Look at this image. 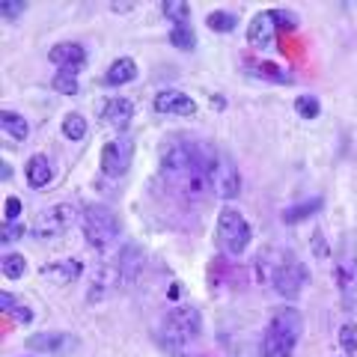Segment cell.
I'll return each instance as SVG.
<instances>
[{
	"mask_svg": "<svg viewBox=\"0 0 357 357\" xmlns=\"http://www.w3.org/2000/svg\"><path fill=\"white\" fill-rule=\"evenodd\" d=\"M161 173L185 197H194L199 188H208L203 161H199V143L167 140L161 146Z\"/></svg>",
	"mask_w": 357,
	"mask_h": 357,
	"instance_id": "obj_1",
	"label": "cell"
},
{
	"mask_svg": "<svg viewBox=\"0 0 357 357\" xmlns=\"http://www.w3.org/2000/svg\"><path fill=\"white\" fill-rule=\"evenodd\" d=\"M199 161H203L206 185L215 191V197L236 199L241 194V173L236 161H232V155L211 146V143H199Z\"/></svg>",
	"mask_w": 357,
	"mask_h": 357,
	"instance_id": "obj_2",
	"label": "cell"
},
{
	"mask_svg": "<svg viewBox=\"0 0 357 357\" xmlns=\"http://www.w3.org/2000/svg\"><path fill=\"white\" fill-rule=\"evenodd\" d=\"M199 333H203V316L197 307H176L161 321V342L170 351H182Z\"/></svg>",
	"mask_w": 357,
	"mask_h": 357,
	"instance_id": "obj_3",
	"label": "cell"
},
{
	"mask_svg": "<svg viewBox=\"0 0 357 357\" xmlns=\"http://www.w3.org/2000/svg\"><path fill=\"white\" fill-rule=\"evenodd\" d=\"M81 229H84V238L89 248L110 250L119 238V218L107 206L93 203L81 211Z\"/></svg>",
	"mask_w": 357,
	"mask_h": 357,
	"instance_id": "obj_4",
	"label": "cell"
},
{
	"mask_svg": "<svg viewBox=\"0 0 357 357\" xmlns=\"http://www.w3.org/2000/svg\"><path fill=\"white\" fill-rule=\"evenodd\" d=\"M250 238H253V229H250L248 218L232 206L220 208V215H218V244H220V250H227L229 256H241L250 248Z\"/></svg>",
	"mask_w": 357,
	"mask_h": 357,
	"instance_id": "obj_5",
	"label": "cell"
},
{
	"mask_svg": "<svg viewBox=\"0 0 357 357\" xmlns=\"http://www.w3.org/2000/svg\"><path fill=\"white\" fill-rule=\"evenodd\" d=\"M75 218H77V208L72 203L48 206V208H42L36 215L30 232H33V238H39V241H54V238H60L63 232H69Z\"/></svg>",
	"mask_w": 357,
	"mask_h": 357,
	"instance_id": "obj_6",
	"label": "cell"
},
{
	"mask_svg": "<svg viewBox=\"0 0 357 357\" xmlns=\"http://www.w3.org/2000/svg\"><path fill=\"white\" fill-rule=\"evenodd\" d=\"M105 271L110 274V280H114L116 289H128L137 283V277L143 274V250L137 244H126L119 253L114 265H105Z\"/></svg>",
	"mask_w": 357,
	"mask_h": 357,
	"instance_id": "obj_7",
	"label": "cell"
},
{
	"mask_svg": "<svg viewBox=\"0 0 357 357\" xmlns=\"http://www.w3.org/2000/svg\"><path fill=\"white\" fill-rule=\"evenodd\" d=\"M131 158H134V140L128 134H119V137L107 140L102 146V173L110 178L126 176V170L131 167Z\"/></svg>",
	"mask_w": 357,
	"mask_h": 357,
	"instance_id": "obj_8",
	"label": "cell"
},
{
	"mask_svg": "<svg viewBox=\"0 0 357 357\" xmlns=\"http://www.w3.org/2000/svg\"><path fill=\"white\" fill-rule=\"evenodd\" d=\"M310 280V274H307V265L304 262H298L295 256H286L283 265L277 268V274H274V289H277V295H283V298H298L301 295V289L307 286Z\"/></svg>",
	"mask_w": 357,
	"mask_h": 357,
	"instance_id": "obj_9",
	"label": "cell"
},
{
	"mask_svg": "<svg viewBox=\"0 0 357 357\" xmlns=\"http://www.w3.org/2000/svg\"><path fill=\"white\" fill-rule=\"evenodd\" d=\"M27 349L39 351V354H72L77 349V337H72V333H63V331H42V333H33V337H27Z\"/></svg>",
	"mask_w": 357,
	"mask_h": 357,
	"instance_id": "obj_10",
	"label": "cell"
},
{
	"mask_svg": "<svg viewBox=\"0 0 357 357\" xmlns=\"http://www.w3.org/2000/svg\"><path fill=\"white\" fill-rule=\"evenodd\" d=\"M98 119L107 122L114 131H126L131 126V119H134V105L128 102V98H102L98 102Z\"/></svg>",
	"mask_w": 357,
	"mask_h": 357,
	"instance_id": "obj_11",
	"label": "cell"
},
{
	"mask_svg": "<svg viewBox=\"0 0 357 357\" xmlns=\"http://www.w3.org/2000/svg\"><path fill=\"white\" fill-rule=\"evenodd\" d=\"M271 333H280V337H289V340H301V333H304V312L295 310V307H277L271 312V321H268V328Z\"/></svg>",
	"mask_w": 357,
	"mask_h": 357,
	"instance_id": "obj_12",
	"label": "cell"
},
{
	"mask_svg": "<svg viewBox=\"0 0 357 357\" xmlns=\"http://www.w3.org/2000/svg\"><path fill=\"white\" fill-rule=\"evenodd\" d=\"M155 110L164 116H194L197 105L191 96L178 93V89H161V93L155 96Z\"/></svg>",
	"mask_w": 357,
	"mask_h": 357,
	"instance_id": "obj_13",
	"label": "cell"
},
{
	"mask_svg": "<svg viewBox=\"0 0 357 357\" xmlns=\"http://www.w3.org/2000/svg\"><path fill=\"white\" fill-rule=\"evenodd\" d=\"M337 286H340L345 310H351L354 298H357V253L342 256V259L337 262Z\"/></svg>",
	"mask_w": 357,
	"mask_h": 357,
	"instance_id": "obj_14",
	"label": "cell"
},
{
	"mask_svg": "<svg viewBox=\"0 0 357 357\" xmlns=\"http://www.w3.org/2000/svg\"><path fill=\"white\" fill-rule=\"evenodd\" d=\"M48 60L57 66V69H77L81 72L86 66V48L81 42H60L48 51Z\"/></svg>",
	"mask_w": 357,
	"mask_h": 357,
	"instance_id": "obj_15",
	"label": "cell"
},
{
	"mask_svg": "<svg viewBox=\"0 0 357 357\" xmlns=\"http://www.w3.org/2000/svg\"><path fill=\"white\" fill-rule=\"evenodd\" d=\"M84 274V262L81 259H54L48 265H42V280L54 283V286H66L77 280Z\"/></svg>",
	"mask_w": 357,
	"mask_h": 357,
	"instance_id": "obj_16",
	"label": "cell"
},
{
	"mask_svg": "<svg viewBox=\"0 0 357 357\" xmlns=\"http://www.w3.org/2000/svg\"><path fill=\"white\" fill-rule=\"evenodd\" d=\"M274 33H277V21H274V15H271V9H268V13L253 15L250 27H248V42H250V48H256V51L268 48V45H271V39H274Z\"/></svg>",
	"mask_w": 357,
	"mask_h": 357,
	"instance_id": "obj_17",
	"label": "cell"
},
{
	"mask_svg": "<svg viewBox=\"0 0 357 357\" xmlns=\"http://www.w3.org/2000/svg\"><path fill=\"white\" fill-rule=\"evenodd\" d=\"M24 176H27V185L33 188V191H42V188L51 185L54 170H51V164H48L45 155H33V158L27 161V167H24Z\"/></svg>",
	"mask_w": 357,
	"mask_h": 357,
	"instance_id": "obj_18",
	"label": "cell"
},
{
	"mask_svg": "<svg viewBox=\"0 0 357 357\" xmlns=\"http://www.w3.org/2000/svg\"><path fill=\"white\" fill-rule=\"evenodd\" d=\"M137 77V63L131 57H119L110 63V69L105 72V86H122V84H131Z\"/></svg>",
	"mask_w": 357,
	"mask_h": 357,
	"instance_id": "obj_19",
	"label": "cell"
},
{
	"mask_svg": "<svg viewBox=\"0 0 357 357\" xmlns=\"http://www.w3.org/2000/svg\"><path fill=\"white\" fill-rule=\"evenodd\" d=\"M295 340H289V337H280V333H271V331H265L262 333V357H292L295 354Z\"/></svg>",
	"mask_w": 357,
	"mask_h": 357,
	"instance_id": "obj_20",
	"label": "cell"
},
{
	"mask_svg": "<svg viewBox=\"0 0 357 357\" xmlns=\"http://www.w3.org/2000/svg\"><path fill=\"white\" fill-rule=\"evenodd\" d=\"M321 206H325V199H321V197H312V199H301V203L289 206V208L283 211V220H286V223H301V220L312 218V215H316V211H321Z\"/></svg>",
	"mask_w": 357,
	"mask_h": 357,
	"instance_id": "obj_21",
	"label": "cell"
},
{
	"mask_svg": "<svg viewBox=\"0 0 357 357\" xmlns=\"http://www.w3.org/2000/svg\"><path fill=\"white\" fill-rule=\"evenodd\" d=\"M0 126H3V131L13 140H27V134H30L27 119L21 114H15V110H0Z\"/></svg>",
	"mask_w": 357,
	"mask_h": 357,
	"instance_id": "obj_22",
	"label": "cell"
},
{
	"mask_svg": "<svg viewBox=\"0 0 357 357\" xmlns=\"http://www.w3.org/2000/svg\"><path fill=\"white\" fill-rule=\"evenodd\" d=\"M54 93H60V96H77L81 93V84H77V69H60L57 75H54Z\"/></svg>",
	"mask_w": 357,
	"mask_h": 357,
	"instance_id": "obj_23",
	"label": "cell"
},
{
	"mask_svg": "<svg viewBox=\"0 0 357 357\" xmlns=\"http://www.w3.org/2000/svg\"><path fill=\"white\" fill-rule=\"evenodd\" d=\"M206 24L215 30V33H232L238 27V15L229 13V9H215V13H208Z\"/></svg>",
	"mask_w": 357,
	"mask_h": 357,
	"instance_id": "obj_24",
	"label": "cell"
},
{
	"mask_svg": "<svg viewBox=\"0 0 357 357\" xmlns=\"http://www.w3.org/2000/svg\"><path fill=\"white\" fill-rule=\"evenodd\" d=\"M161 13L173 21V24H191V6L182 3V0H164Z\"/></svg>",
	"mask_w": 357,
	"mask_h": 357,
	"instance_id": "obj_25",
	"label": "cell"
},
{
	"mask_svg": "<svg viewBox=\"0 0 357 357\" xmlns=\"http://www.w3.org/2000/svg\"><path fill=\"white\" fill-rule=\"evenodd\" d=\"M170 42L176 45L178 51H194V48H197L194 27H191V24H173V30H170Z\"/></svg>",
	"mask_w": 357,
	"mask_h": 357,
	"instance_id": "obj_26",
	"label": "cell"
},
{
	"mask_svg": "<svg viewBox=\"0 0 357 357\" xmlns=\"http://www.w3.org/2000/svg\"><path fill=\"white\" fill-rule=\"evenodd\" d=\"M86 131H89V126H86V119L81 114H66L63 116V134L69 140H84Z\"/></svg>",
	"mask_w": 357,
	"mask_h": 357,
	"instance_id": "obj_27",
	"label": "cell"
},
{
	"mask_svg": "<svg viewBox=\"0 0 357 357\" xmlns=\"http://www.w3.org/2000/svg\"><path fill=\"white\" fill-rule=\"evenodd\" d=\"M295 114H298L301 119H316V116L321 114V102H319L316 96H310V93L298 96V98H295Z\"/></svg>",
	"mask_w": 357,
	"mask_h": 357,
	"instance_id": "obj_28",
	"label": "cell"
},
{
	"mask_svg": "<svg viewBox=\"0 0 357 357\" xmlns=\"http://www.w3.org/2000/svg\"><path fill=\"white\" fill-rule=\"evenodd\" d=\"M0 265H3V277H9V280H18V277H24V271H27V259L21 253H6L3 259H0Z\"/></svg>",
	"mask_w": 357,
	"mask_h": 357,
	"instance_id": "obj_29",
	"label": "cell"
},
{
	"mask_svg": "<svg viewBox=\"0 0 357 357\" xmlns=\"http://www.w3.org/2000/svg\"><path fill=\"white\" fill-rule=\"evenodd\" d=\"M248 72H250V75H259V77H271L274 84H289V75L280 72V69H277V66H271V63H248Z\"/></svg>",
	"mask_w": 357,
	"mask_h": 357,
	"instance_id": "obj_30",
	"label": "cell"
},
{
	"mask_svg": "<svg viewBox=\"0 0 357 357\" xmlns=\"http://www.w3.org/2000/svg\"><path fill=\"white\" fill-rule=\"evenodd\" d=\"M340 345L345 354H354L357 351V328L351 325V321H345V325L340 328Z\"/></svg>",
	"mask_w": 357,
	"mask_h": 357,
	"instance_id": "obj_31",
	"label": "cell"
},
{
	"mask_svg": "<svg viewBox=\"0 0 357 357\" xmlns=\"http://www.w3.org/2000/svg\"><path fill=\"white\" fill-rule=\"evenodd\" d=\"M310 250L316 259H328L331 256V248H328V241L325 236H321V229H312V238H310Z\"/></svg>",
	"mask_w": 357,
	"mask_h": 357,
	"instance_id": "obj_32",
	"label": "cell"
},
{
	"mask_svg": "<svg viewBox=\"0 0 357 357\" xmlns=\"http://www.w3.org/2000/svg\"><path fill=\"white\" fill-rule=\"evenodd\" d=\"M21 13H27V3H24V0H0V15H3V18L13 21V18H18Z\"/></svg>",
	"mask_w": 357,
	"mask_h": 357,
	"instance_id": "obj_33",
	"label": "cell"
},
{
	"mask_svg": "<svg viewBox=\"0 0 357 357\" xmlns=\"http://www.w3.org/2000/svg\"><path fill=\"white\" fill-rule=\"evenodd\" d=\"M21 236H24V227H21V223H6V227L0 229V244H3V248H9V244L18 241Z\"/></svg>",
	"mask_w": 357,
	"mask_h": 357,
	"instance_id": "obj_34",
	"label": "cell"
},
{
	"mask_svg": "<svg viewBox=\"0 0 357 357\" xmlns=\"http://www.w3.org/2000/svg\"><path fill=\"white\" fill-rule=\"evenodd\" d=\"M271 15L277 21V27H286V30H295L298 27V18L292 9H271Z\"/></svg>",
	"mask_w": 357,
	"mask_h": 357,
	"instance_id": "obj_35",
	"label": "cell"
},
{
	"mask_svg": "<svg viewBox=\"0 0 357 357\" xmlns=\"http://www.w3.org/2000/svg\"><path fill=\"white\" fill-rule=\"evenodd\" d=\"M9 316H13V319L18 321V325H30V321H33V310H30L27 304H15Z\"/></svg>",
	"mask_w": 357,
	"mask_h": 357,
	"instance_id": "obj_36",
	"label": "cell"
},
{
	"mask_svg": "<svg viewBox=\"0 0 357 357\" xmlns=\"http://www.w3.org/2000/svg\"><path fill=\"white\" fill-rule=\"evenodd\" d=\"M18 215H21V199L18 197H6V223H15Z\"/></svg>",
	"mask_w": 357,
	"mask_h": 357,
	"instance_id": "obj_37",
	"label": "cell"
},
{
	"mask_svg": "<svg viewBox=\"0 0 357 357\" xmlns=\"http://www.w3.org/2000/svg\"><path fill=\"white\" fill-rule=\"evenodd\" d=\"M15 304H18V301H15L13 292H0V310H3V312H13Z\"/></svg>",
	"mask_w": 357,
	"mask_h": 357,
	"instance_id": "obj_38",
	"label": "cell"
},
{
	"mask_svg": "<svg viewBox=\"0 0 357 357\" xmlns=\"http://www.w3.org/2000/svg\"><path fill=\"white\" fill-rule=\"evenodd\" d=\"M0 176H3V182H9V178H13V164L9 161L0 164Z\"/></svg>",
	"mask_w": 357,
	"mask_h": 357,
	"instance_id": "obj_39",
	"label": "cell"
},
{
	"mask_svg": "<svg viewBox=\"0 0 357 357\" xmlns=\"http://www.w3.org/2000/svg\"><path fill=\"white\" fill-rule=\"evenodd\" d=\"M134 3H110V9H114V13H128Z\"/></svg>",
	"mask_w": 357,
	"mask_h": 357,
	"instance_id": "obj_40",
	"label": "cell"
},
{
	"mask_svg": "<svg viewBox=\"0 0 357 357\" xmlns=\"http://www.w3.org/2000/svg\"><path fill=\"white\" fill-rule=\"evenodd\" d=\"M211 105H218V110H223V96H211Z\"/></svg>",
	"mask_w": 357,
	"mask_h": 357,
	"instance_id": "obj_41",
	"label": "cell"
},
{
	"mask_svg": "<svg viewBox=\"0 0 357 357\" xmlns=\"http://www.w3.org/2000/svg\"><path fill=\"white\" fill-rule=\"evenodd\" d=\"M337 357H351V354H345V351H342V354H337Z\"/></svg>",
	"mask_w": 357,
	"mask_h": 357,
	"instance_id": "obj_42",
	"label": "cell"
}]
</instances>
